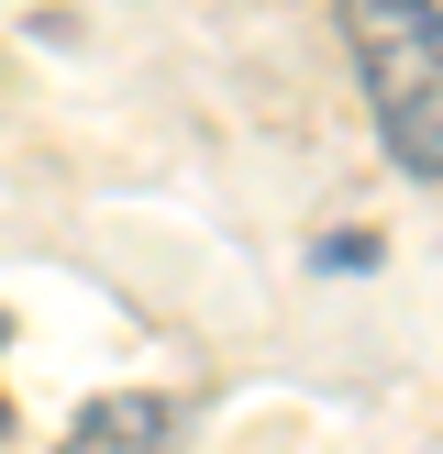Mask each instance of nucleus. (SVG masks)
<instances>
[{
    "label": "nucleus",
    "mask_w": 443,
    "mask_h": 454,
    "mask_svg": "<svg viewBox=\"0 0 443 454\" xmlns=\"http://www.w3.org/2000/svg\"><path fill=\"white\" fill-rule=\"evenodd\" d=\"M344 44L388 155L410 177H443V0H344Z\"/></svg>",
    "instance_id": "nucleus-1"
},
{
    "label": "nucleus",
    "mask_w": 443,
    "mask_h": 454,
    "mask_svg": "<svg viewBox=\"0 0 443 454\" xmlns=\"http://www.w3.org/2000/svg\"><path fill=\"white\" fill-rule=\"evenodd\" d=\"M56 454H177V399H155V388H111V399H89V411L66 421Z\"/></svg>",
    "instance_id": "nucleus-2"
}]
</instances>
